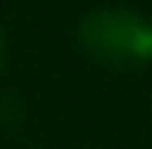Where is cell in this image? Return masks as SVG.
Returning <instances> with one entry per match:
<instances>
[{
	"label": "cell",
	"instance_id": "obj_1",
	"mask_svg": "<svg viewBox=\"0 0 152 149\" xmlns=\"http://www.w3.org/2000/svg\"><path fill=\"white\" fill-rule=\"evenodd\" d=\"M78 39L94 62L110 68H139L152 62V20L136 10H94L81 20Z\"/></svg>",
	"mask_w": 152,
	"mask_h": 149
},
{
	"label": "cell",
	"instance_id": "obj_2",
	"mask_svg": "<svg viewBox=\"0 0 152 149\" xmlns=\"http://www.w3.org/2000/svg\"><path fill=\"white\" fill-rule=\"evenodd\" d=\"M0 62H3V29H0Z\"/></svg>",
	"mask_w": 152,
	"mask_h": 149
}]
</instances>
